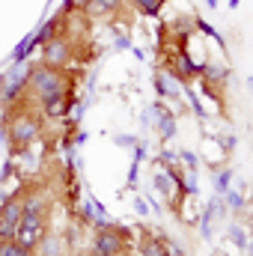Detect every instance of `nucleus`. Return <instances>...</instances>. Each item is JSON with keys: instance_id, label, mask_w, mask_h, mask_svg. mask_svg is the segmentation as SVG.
I'll return each mask as SVG.
<instances>
[{"instance_id": "6ab92c4d", "label": "nucleus", "mask_w": 253, "mask_h": 256, "mask_svg": "<svg viewBox=\"0 0 253 256\" xmlns=\"http://www.w3.org/2000/svg\"><path fill=\"white\" fill-rule=\"evenodd\" d=\"M226 206L236 208V212H242V208H244V196L238 191H226Z\"/></svg>"}, {"instance_id": "9b49d317", "label": "nucleus", "mask_w": 253, "mask_h": 256, "mask_svg": "<svg viewBox=\"0 0 253 256\" xmlns=\"http://www.w3.org/2000/svg\"><path fill=\"white\" fill-rule=\"evenodd\" d=\"M33 48H36V45H33V33H30V36H24V39L15 45V51H12V63L21 66L27 57H30V54H33Z\"/></svg>"}, {"instance_id": "6e6552de", "label": "nucleus", "mask_w": 253, "mask_h": 256, "mask_svg": "<svg viewBox=\"0 0 253 256\" xmlns=\"http://www.w3.org/2000/svg\"><path fill=\"white\" fill-rule=\"evenodd\" d=\"M42 110H45L48 116H63L66 110H68V96H66V90H57V92L42 96Z\"/></svg>"}, {"instance_id": "ddd939ff", "label": "nucleus", "mask_w": 253, "mask_h": 256, "mask_svg": "<svg viewBox=\"0 0 253 256\" xmlns=\"http://www.w3.org/2000/svg\"><path fill=\"white\" fill-rule=\"evenodd\" d=\"M143 256H170V250H167V244H164V242L149 238V242L143 244Z\"/></svg>"}, {"instance_id": "c756f323", "label": "nucleus", "mask_w": 253, "mask_h": 256, "mask_svg": "<svg viewBox=\"0 0 253 256\" xmlns=\"http://www.w3.org/2000/svg\"><path fill=\"white\" fill-rule=\"evenodd\" d=\"M182 158H185V161H188L190 167H194V164H196V158H194V155H190V152H182Z\"/></svg>"}, {"instance_id": "a211bd4d", "label": "nucleus", "mask_w": 253, "mask_h": 256, "mask_svg": "<svg viewBox=\"0 0 253 256\" xmlns=\"http://www.w3.org/2000/svg\"><path fill=\"white\" fill-rule=\"evenodd\" d=\"M134 6H137L143 15H155L158 6H161V0H134Z\"/></svg>"}, {"instance_id": "20e7f679", "label": "nucleus", "mask_w": 253, "mask_h": 256, "mask_svg": "<svg viewBox=\"0 0 253 256\" xmlns=\"http://www.w3.org/2000/svg\"><path fill=\"white\" fill-rule=\"evenodd\" d=\"M27 80H30V68L15 66V68H12V72L0 80V102H3V104L15 102V98H18V92L27 86Z\"/></svg>"}, {"instance_id": "f8f14e48", "label": "nucleus", "mask_w": 253, "mask_h": 256, "mask_svg": "<svg viewBox=\"0 0 253 256\" xmlns=\"http://www.w3.org/2000/svg\"><path fill=\"white\" fill-rule=\"evenodd\" d=\"M57 30H60V24H57V21H45V24L36 30V36H33V45H45L48 39H54V36H57Z\"/></svg>"}, {"instance_id": "5701e85b", "label": "nucleus", "mask_w": 253, "mask_h": 256, "mask_svg": "<svg viewBox=\"0 0 253 256\" xmlns=\"http://www.w3.org/2000/svg\"><path fill=\"white\" fill-rule=\"evenodd\" d=\"M230 236L236 238V244H238V248H248V242H244V232H242V226H232V230H230Z\"/></svg>"}, {"instance_id": "b1692460", "label": "nucleus", "mask_w": 253, "mask_h": 256, "mask_svg": "<svg viewBox=\"0 0 253 256\" xmlns=\"http://www.w3.org/2000/svg\"><path fill=\"white\" fill-rule=\"evenodd\" d=\"M200 30H202V33H208V36H212V39H218V42H220V36H218V33H214V27H212V24H208V21H200Z\"/></svg>"}, {"instance_id": "dca6fc26", "label": "nucleus", "mask_w": 253, "mask_h": 256, "mask_svg": "<svg viewBox=\"0 0 253 256\" xmlns=\"http://www.w3.org/2000/svg\"><path fill=\"white\" fill-rule=\"evenodd\" d=\"M0 256H33V254H27V250L18 248L15 242H0Z\"/></svg>"}, {"instance_id": "393cba45", "label": "nucleus", "mask_w": 253, "mask_h": 256, "mask_svg": "<svg viewBox=\"0 0 253 256\" xmlns=\"http://www.w3.org/2000/svg\"><path fill=\"white\" fill-rule=\"evenodd\" d=\"M134 208H137L140 214H149V206H146V200H134Z\"/></svg>"}, {"instance_id": "9d476101", "label": "nucleus", "mask_w": 253, "mask_h": 256, "mask_svg": "<svg viewBox=\"0 0 253 256\" xmlns=\"http://www.w3.org/2000/svg\"><path fill=\"white\" fill-rule=\"evenodd\" d=\"M155 90H158L161 96H170V98H179V84H176V80H173L170 74H164V72H161V74L155 78Z\"/></svg>"}, {"instance_id": "423d86ee", "label": "nucleus", "mask_w": 253, "mask_h": 256, "mask_svg": "<svg viewBox=\"0 0 253 256\" xmlns=\"http://www.w3.org/2000/svg\"><path fill=\"white\" fill-rule=\"evenodd\" d=\"M9 137H12L15 146L33 143V140L39 137V120H33V116H18V120L9 126Z\"/></svg>"}, {"instance_id": "aec40b11", "label": "nucleus", "mask_w": 253, "mask_h": 256, "mask_svg": "<svg viewBox=\"0 0 253 256\" xmlns=\"http://www.w3.org/2000/svg\"><path fill=\"white\" fill-rule=\"evenodd\" d=\"M170 182H173V179H170V173H158V176H155V188H158V191H164V194H170Z\"/></svg>"}, {"instance_id": "4468645a", "label": "nucleus", "mask_w": 253, "mask_h": 256, "mask_svg": "<svg viewBox=\"0 0 253 256\" xmlns=\"http://www.w3.org/2000/svg\"><path fill=\"white\" fill-rule=\"evenodd\" d=\"M155 110H158V108H155ZM158 114H161V137L170 140V137L176 134V120H173L170 114H164V110H158Z\"/></svg>"}, {"instance_id": "4be33fe9", "label": "nucleus", "mask_w": 253, "mask_h": 256, "mask_svg": "<svg viewBox=\"0 0 253 256\" xmlns=\"http://www.w3.org/2000/svg\"><path fill=\"white\" fill-rule=\"evenodd\" d=\"M42 256H60V242L48 238V242H45V254H42Z\"/></svg>"}, {"instance_id": "f03ea898", "label": "nucleus", "mask_w": 253, "mask_h": 256, "mask_svg": "<svg viewBox=\"0 0 253 256\" xmlns=\"http://www.w3.org/2000/svg\"><path fill=\"white\" fill-rule=\"evenodd\" d=\"M36 92H39V98L42 96H48V92H57V90H66V78H63V72L57 68V66H48V63H42V66H33L30 68V80H27Z\"/></svg>"}, {"instance_id": "7c9ffc66", "label": "nucleus", "mask_w": 253, "mask_h": 256, "mask_svg": "<svg viewBox=\"0 0 253 256\" xmlns=\"http://www.w3.org/2000/svg\"><path fill=\"white\" fill-rule=\"evenodd\" d=\"M230 3H232V6H236V3H238V0H230Z\"/></svg>"}, {"instance_id": "bb28decb", "label": "nucleus", "mask_w": 253, "mask_h": 256, "mask_svg": "<svg viewBox=\"0 0 253 256\" xmlns=\"http://www.w3.org/2000/svg\"><path fill=\"white\" fill-rule=\"evenodd\" d=\"M9 176H12V164H9V161H6V164H3V173H0V182H6V179H9Z\"/></svg>"}, {"instance_id": "7ed1b4c3", "label": "nucleus", "mask_w": 253, "mask_h": 256, "mask_svg": "<svg viewBox=\"0 0 253 256\" xmlns=\"http://www.w3.org/2000/svg\"><path fill=\"white\" fill-rule=\"evenodd\" d=\"M122 250H126V232H120L114 226L98 230V236L92 242V254L96 256H120Z\"/></svg>"}, {"instance_id": "cd10ccee", "label": "nucleus", "mask_w": 253, "mask_h": 256, "mask_svg": "<svg viewBox=\"0 0 253 256\" xmlns=\"http://www.w3.org/2000/svg\"><path fill=\"white\" fill-rule=\"evenodd\" d=\"M143 155H146V149H143V146H137V149H134V161L140 164V161H143Z\"/></svg>"}, {"instance_id": "a878e982", "label": "nucleus", "mask_w": 253, "mask_h": 256, "mask_svg": "<svg viewBox=\"0 0 253 256\" xmlns=\"http://www.w3.org/2000/svg\"><path fill=\"white\" fill-rule=\"evenodd\" d=\"M116 143H120V146H134L137 140H134V137H126V134H120V137H116Z\"/></svg>"}, {"instance_id": "412c9836", "label": "nucleus", "mask_w": 253, "mask_h": 256, "mask_svg": "<svg viewBox=\"0 0 253 256\" xmlns=\"http://www.w3.org/2000/svg\"><path fill=\"white\" fill-rule=\"evenodd\" d=\"M84 6H90V0H66L63 12H74V9H84Z\"/></svg>"}, {"instance_id": "2eb2a0df", "label": "nucleus", "mask_w": 253, "mask_h": 256, "mask_svg": "<svg viewBox=\"0 0 253 256\" xmlns=\"http://www.w3.org/2000/svg\"><path fill=\"white\" fill-rule=\"evenodd\" d=\"M90 6L96 12H116L122 6V0H90Z\"/></svg>"}, {"instance_id": "0eeeda50", "label": "nucleus", "mask_w": 253, "mask_h": 256, "mask_svg": "<svg viewBox=\"0 0 253 256\" xmlns=\"http://www.w3.org/2000/svg\"><path fill=\"white\" fill-rule=\"evenodd\" d=\"M68 54H72V48H68V42L63 36H54V39H48L42 45V57H45L48 66H63L68 60Z\"/></svg>"}, {"instance_id": "f3484780", "label": "nucleus", "mask_w": 253, "mask_h": 256, "mask_svg": "<svg viewBox=\"0 0 253 256\" xmlns=\"http://www.w3.org/2000/svg\"><path fill=\"white\" fill-rule=\"evenodd\" d=\"M230 182H232V173H230V170H220V173L214 176V188H218V194L230 191Z\"/></svg>"}, {"instance_id": "2f4dec72", "label": "nucleus", "mask_w": 253, "mask_h": 256, "mask_svg": "<svg viewBox=\"0 0 253 256\" xmlns=\"http://www.w3.org/2000/svg\"><path fill=\"white\" fill-rule=\"evenodd\" d=\"M0 200H3V194H0Z\"/></svg>"}, {"instance_id": "c85d7f7f", "label": "nucleus", "mask_w": 253, "mask_h": 256, "mask_svg": "<svg viewBox=\"0 0 253 256\" xmlns=\"http://www.w3.org/2000/svg\"><path fill=\"white\" fill-rule=\"evenodd\" d=\"M116 48H131V39H126V36H122V39H116Z\"/></svg>"}, {"instance_id": "f257e3e1", "label": "nucleus", "mask_w": 253, "mask_h": 256, "mask_svg": "<svg viewBox=\"0 0 253 256\" xmlns=\"http://www.w3.org/2000/svg\"><path fill=\"white\" fill-rule=\"evenodd\" d=\"M42 236H45V214H21L12 242L24 248L27 254H33V248L42 244Z\"/></svg>"}, {"instance_id": "1a4fd4ad", "label": "nucleus", "mask_w": 253, "mask_h": 256, "mask_svg": "<svg viewBox=\"0 0 253 256\" xmlns=\"http://www.w3.org/2000/svg\"><path fill=\"white\" fill-rule=\"evenodd\" d=\"M21 212L24 214H45V196L42 194H27L21 200Z\"/></svg>"}, {"instance_id": "39448f33", "label": "nucleus", "mask_w": 253, "mask_h": 256, "mask_svg": "<svg viewBox=\"0 0 253 256\" xmlns=\"http://www.w3.org/2000/svg\"><path fill=\"white\" fill-rule=\"evenodd\" d=\"M21 214H24V212H21V196L15 194L9 202H3V212H0V238H3V242H12Z\"/></svg>"}]
</instances>
